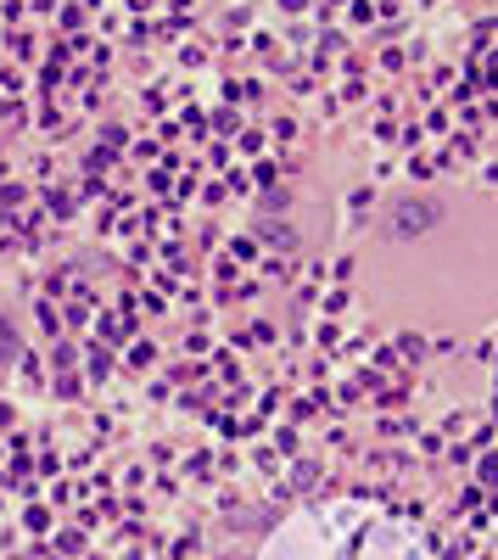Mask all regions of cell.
Here are the masks:
<instances>
[{
    "label": "cell",
    "mask_w": 498,
    "mask_h": 560,
    "mask_svg": "<svg viewBox=\"0 0 498 560\" xmlns=\"http://www.w3.org/2000/svg\"><path fill=\"white\" fill-rule=\"evenodd\" d=\"M437 213H442L437 202H403V208H398V230H410V236H415V230H426Z\"/></svg>",
    "instance_id": "1"
}]
</instances>
